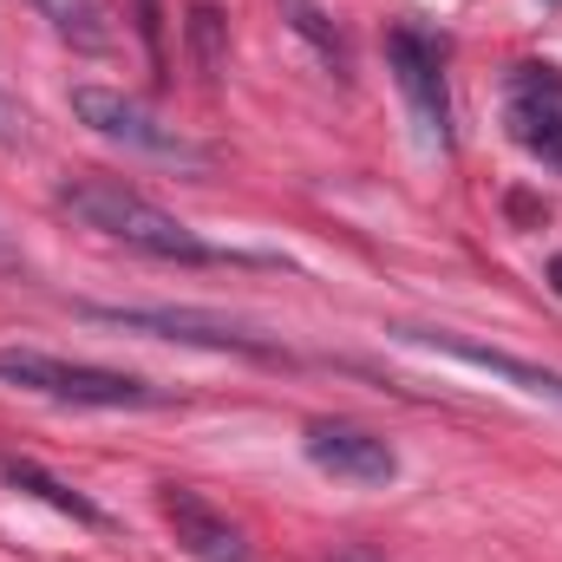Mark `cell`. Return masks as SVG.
<instances>
[{"mask_svg": "<svg viewBox=\"0 0 562 562\" xmlns=\"http://www.w3.org/2000/svg\"><path fill=\"white\" fill-rule=\"evenodd\" d=\"M59 210L79 216L86 229L138 249V256H157V262H243L236 249L203 243L183 216H170L164 203H150L144 190L119 183V177H72V183H59Z\"/></svg>", "mask_w": 562, "mask_h": 562, "instance_id": "obj_1", "label": "cell"}, {"mask_svg": "<svg viewBox=\"0 0 562 562\" xmlns=\"http://www.w3.org/2000/svg\"><path fill=\"white\" fill-rule=\"evenodd\" d=\"M0 386L40 393V400H59V406H105V413H125V406H164V393H157L150 380H138V373H112V367L59 360V353H40V347H0Z\"/></svg>", "mask_w": 562, "mask_h": 562, "instance_id": "obj_2", "label": "cell"}, {"mask_svg": "<svg viewBox=\"0 0 562 562\" xmlns=\"http://www.w3.org/2000/svg\"><path fill=\"white\" fill-rule=\"evenodd\" d=\"M72 112H79V125H86L92 138L125 144V150H138V157L177 164V170H203V164H210L203 144H190L177 125H164L157 112H144L138 99H125V92H112V86H79V92H72Z\"/></svg>", "mask_w": 562, "mask_h": 562, "instance_id": "obj_3", "label": "cell"}, {"mask_svg": "<svg viewBox=\"0 0 562 562\" xmlns=\"http://www.w3.org/2000/svg\"><path fill=\"white\" fill-rule=\"evenodd\" d=\"M386 66H393V86L406 99V119L419 132L425 150H445L451 144V99H445V66H438V46L413 33V26H393L386 33Z\"/></svg>", "mask_w": 562, "mask_h": 562, "instance_id": "obj_4", "label": "cell"}, {"mask_svg": "<svg viewBox=\"0 0 562 562\" xmlns=\"http://www.w3.org/2000/svg\"><path fill=\"white\" fill-rule=\"evenodd\" d=\"M86 321H105V327H125V334H157V340H183V347H229V353H262L276 360V340L223 321V314H203V307H79Z\"/></svg>", "mask_w": 562, "mask_h": 562, "instance_id": "obj_5", "label": "cell"}, {"mask_svg": "<svg viewBox=\"0 0 562 562\" xmlns=\"http://www.w3.org/2000/svg\"><path fill=\"white\" fill-rule=\"evenodd\" d=\"M504 125L543 170H562V72L557 66H517L510 72Z\"/></svg>", "mask_w": 562, "mask_h": 562, "instance_id": "obj_6", "label": "cell"}, {"mask_svg": "<svg viewBox=\"0 0 562 562\" xmlns=\"http://www.w3.org/2000/svg\"><path fill=\"white\" fill-rule=\"evenodd\" d=\"M400 340L438 353V360H458V367H471V373H491V380H504V386L524 393V400L562 406V373L530 367V360H517V353H504V347H484V340H464V334H445V327H400Z\"/></svg>", "mask_w": 562, "mask_h": 562, "instance_id": "obj_7", "label": "cell"}, {"mask_svg": "<svg viewBox=\"0 0 562 562\" xmlns=\"http://www.w3.org/2000/svg\"><path fill=\"white\" fill-rule=\"evenodd\" d=\"M307 464L340 477V484H360V491H380V484L400 477V458H393L386 438H373L360 425H334V419L307 425Z\"/></svg>", "mask_w": 562, "mask_h": 562, "instance_id": "obj_8", "label": "cell"}, {"mask_svg": "<svg viewBox=\"0 0 562 562\" xmlns=\"http://www.w3.org/2000/svg\"><path fill=\"white\" fill-rule=\"evenodd\" d=\"M157 510H164V524H170V537H177V550L196 562H256L249 557V537L210 504V497H196V491H183V484H164L157 491Z\"/></svg>", "mask_w": 562, "mask_h": 562, "instance_id": "obj_9", "label": "cell"}, {"mask_svg": "<svg viewBox=\"0 0 562 562\" xmlns=\"http://www.w3.org/2000/svg\"><path fill=\"white\" fill-rule=\"evenodd\" d=\"M0 477L13 484V491H26V497H40V504H53L59 517H72V524H86V530H105V510L86 497V491H72V484H59L53 471H40V464H26V458H0Z\"/></svg>", "mask_w": 562, "mask_h": 562, "instance_id": "obj_10", "label": "cell"}, {"mask_svg": "<svg viewBox=\"0 0 562 562\" xmlns=\"http://www.w3.org/2000/svg\"><path fill=\"white\" fill-rule=\"evenodd\" d=\"M59 40H72L79 53H105L112 46V26H105V13H99V0H26Z\"/></svg>", "mask_w": 562, "mask_h": 562, "instance_id": "obj_11", "label": "cell"}, {"mask_svg": "<svg viewBox=\"0 0 562 562\" xmlns=\"http://www.w3.org/2000/svg\"><path fill=\"white\" fill-rule=\"evenodd\" d=\"M281 20H288V26H294V33H301L327 66H334V72H347V40H340V26L327 20V7H321V0H281Z\"/></svg>", "mask_w": 562, "mask_h": 562, "instance_id": "obj_12", "label": "cell"}, {"mask_svg": "<svg viewBox=\"0 0 562 562\" xmlns=\"http://www.w3.org/2000/svg\"><path fill=\"white\" fill-rule=\"evenodd\" d=\"M190 33H196V53H203V66L216 72V33H223V13H216V7H196V13H190Z\"/></svg>", "mask_w": 562, "mask_h": 562, "instance_id": "obj_13", "label": "cell"}, {"mask_svg": "<svg viewBox=\"0 0 562 562\" xmlns=\"http://www.w3.org/2000/svg\"><path fill=\"white\" fill-rule=\"evenodd\" d=\"M138 26H144L150 59H164V20H157V0H138Z\"/></svg>", "mask_w": 562, "mask_h": 562, "instance_id": "obj_14", "label": "cell"}, {"mask_svg": "<svg viewBox=\"0 0 562 562\" xmlns=\"http://www.w3.org/2000/svg\"><path fill=\"white\" fill-rule=\"evenodd\" d=\"M0 144H13V105H7V86H0Z\"/></svg>", "mask_w": 562, "mask_h": 562, "instance_id": "obj_15", "label": "cell"}, {"mask_svg": "<svg viewBox=\"0 0 562 562\" xmlns=\"http://www.w3.org/2000/svg\"><path fill=\"white\" fill-rule=\"evenodd\" d=\"M0 269H20V256H13V243L0 236Z\"/></svg>", "mask_w": 562, "mask_h": 562, "instance_id": "obj_16", "label": "cell"}, {"mask_svg": "<svg viewBox=\"0 0 562 562\" xmlns=\"http://www.w3.org/2000/svg\"><path fill=\"white\" fill-rule=\"evenodd\" d=\"M550 288H557V294H562V256H557V262H550Z\"/></svg>", "mask_w": 562, "mask_h": 562, "instance_id": "obj_17", "label": "cell"}, {"mask_svg": "<svg viewBox=\"0 0 562 562\" xmlns=\"http://www.w3.org/2000/svg\"><path fill=\"white\" fill-rule=\"evenodd\" d=\"M334 562H360V557H334Z\"/></svg>", "mask_w": 562, "mask_h": 562, "instance_id": "obj_18", "label": "cell"}, {"mask_svg": "<svg viewBox=\"0 0 562 562\" xmlns=\"http://www.w3.org/2000/svg\"><path fill=\"white\" fill-rule=\"evenodd\" d=\"M550 7H562V0H550Z\"/></svg>", "mask_w": 562, "mask_h": 562, "instance_id": "obj_19", "label": "cell"}]
</instances>
